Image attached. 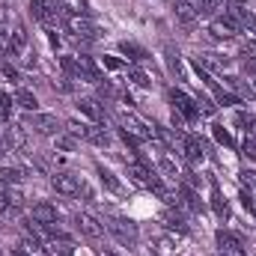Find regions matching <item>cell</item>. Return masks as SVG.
I'll list each match as a JSON object with an SVG mask.
<instances>
[{"label": "cell", "mask_w": 256, "mask_h": 256, "mask_svg": "<svg viewBox=\"0 0 256 256\" xmlns=\"http://www.w3.org/2000/svg\"><path fill=\"white\" fill-rule=\"evenodd\" d=\"M60 15H90V0H60Z\"/></svg>", "instance_id": "cell-18"}, {"label": "cell", "mask_w": 256, "mask_h": 256, "mask_svg": "<svg viewBox=\"0 0 256 256\" xmlns=\"http://www.w3.org/2000/svg\"><path fill=\"white\" fill-rule=\"evenodd\" d=\"M15 212V206H12V200H9V194L0 191V214H12Z\"/></svg>", "instance_id": "cell-36"}, {"label": "cell", "mask_w": 256, "mask_h": 256, "mask_svg": "<svg viewBox=\"0 0 256 256\" xmlns=\"http://www.w3.org/2000/svg\"><path fill=\"white\" fill-rule=\"evenodd\" d=\"M98 182H102V188H108L110 194H122V185H120V179L108 170V167H98Z\"/></svg>", "instance_id": "cell-22"}, {"label": "cell", "mask_w": 256, "mask_h": 256, "mask_svg": "<svg viewBox=\"0 0 256 256\" xmlns=\"http://www.w3.org/2000/svg\"><path fill=\"white\" fill-rule=\"evenodd\" d=\"M214 244L220 254H244V236L236 230H226V226H220L214 232Z\"/></svg>", "instance_id": "cell-5"}, {"label": "cell", "mask_w": 256, "mask_h": 256, "mask_svg": "<svg viewBox=\"0 0 256 256\" xmlns=\"http://www.w3.org/2000/svg\"><path fill=\"white\" fill-rule=\"evenodd\" d=\"M224 12L230 15V18H236V21H242L250 9H248V3L244 0H226V6H224Z\"/></svg>", "instance_id": "cell-23"}, {"label": "cell", "mask_w": 256, "mask_h": 256, "mask_svg": "<svg viewBox=\"0 0 256 256\" xmlns=\"http://www.w3.org/2000/svg\"><path fill=\"white\" fill-rule=\"evenodd\" d=\"M128 176L137 182V185H143V188H149L155 179H158V173H155V167H149L143 158H134V161H128Z\"/></svg>", "instance_id": "cell-9"}, {"label": "cell", "mask_w": 256, "mask_h": 256, "mask_svg": "<svg viewBox=\"0 0 256 256\" xmlns=\"http://www.w3.org/2000/svg\"><path fill=\"white\" fill-rule=\"evenodd\" d=\"M30 218H33V220H39V224H45V226H57L60 212H57V206H54V202H36V206L30 208Z\"/></svg>", "instance_id": "cell-10"}, {"label": "cell", "mask_w": 256, "mask_h": 256, "mask_svg": "<svg viewBox=\"0 0 256 256\" xmlns=\"http://www.w3.org/2000/svg\"><path fill=\"white\" fill-rule=\"evenodd\" d=\"M66 131H68L72 137L84 140V137H86V131H90V122H78V120H68V122H66Z\"/></svg>", "instance_id": "cell-31"}, {"label": "cell", "mask_w": 256, "mask_h": 256, "mask_svg": "<svg viewBox=\"0 0 256 256\" xmlns=\"http://www.w3.org/2000/svg\"><path fill=\"white\" fill-rule=\"evenodd\" d=\"M21 126L27 128V131H36V134H48V137H57V134H63L66 128H60V120L54 116V114H24V122Z\"/></svg>", "instance_id": "cell-3"}, {"label": "cell", "mask_w": 256, "mask_h": 256, "mask_svg": "<svg viewBox=\"0 0 256 256\" xmlns=\"http://www.w3.org/2000/svg\"><path fill=\"white\" fill-rule=\"evenodd\" d=\"M60 68L68 80H80V66H78V57L74 54H63L60 57Z\"/></svg>", "instance_id": "cell-20"}, {"label": "cell", "mask_w": 256, "mask_h": 256, "mask_svg": "<svg viewBox=\"0 0 256 256\" xmlns=\"http://www.w3.org/2000/svg\"><path fill=\"white\" fill-rule=\"evenodd\" d=\"M126 72H128V80H131L134 86H140V90H152V78H149L140 66H128Z\"/></svg>", "instance_id": "cell-21"}, {"label": "cell", "mask_w": 256, "mask_h": 256, "mask_svg": "<svg viewBox=\"0 0 256 256\" xmlns=\"http://www.w3.org/2000/svg\"><path fill=\"white\" fill-rule=\"evenodd\" d=\"M224 6H226V0H194V9H196V15L200 18H218L220 12H224Z\"/></svg>", "instance_id": "cell-16"}, {"label": "cell", "mask_w": 256, "mask_h": 256, "mask_svg": "<svg viewBox=\"0 0 256 256\" xmlns=\"http://www.w3.org/2000/svg\"><path fill=\"white\" fill-rule=\"evenodd\" d=\"M51 188L60 194V196H80L84 182H80L74 173H54V176H51Z\"/></svg>", "instance_id": "cell-8"}, {"label": "cell", "mask_w": 256, "mask_h": 256, "mask_svg": "<svg viewBox=\"0 0 256 256\" xmlns=\"http://www.w3.org/2000/svg\"><path fill=\"white\" fill-rule=\"evenodd\" d=\"M86 143H92V146H110V134L104 131L102 126H96V122H90V131H86V137H84Z\"/></svg>", "instance_id": "cell-19"}, {"label": "cell", "mask_w": 256, "mask_h": 256, "mask_svg": "<svg viewBox=\"0 0 256 256\" xmlns=\"http://www.w3.org/2000/svg\"><path fill=\"white\" fill-rule=\"evenodd\" d=\"M74 224H78L80 236H86V238H92V242H102V238H104V224H102L96 214L78 212V214H74Z\"/></svg>", "instance_id": "cell-7"}, {"label": "cell", "mask_w": 256, "mask_h": 256, "mask_svg": "<svg viewBox=\"0 0 256 256\" xmlns=\"http://www.w3.org/2000/svg\"><path fill=\"white\" fill-rule=\"evenodd\" d=\"M120 54L126 57V63H143V60H149V51L143 48V45H137V42H120Z\"/></svg>", "instance_id": "cell-15"}, {"label": "cell", "mask_w": 256, "mask_h": 256, "mask_svg": "<svg viewBox=\"0 0 256 256\" xmlns=\"http://www.w3.org/2000/svg\"><path fill=\"white\" fill-rule=\"evenodd\" d=\"M98 256H122V254H116V250H110V248H102V254Z\"/></svg>", "instance_id": "cell-39"}, {"label": "cell", "mask_w": 256, "mask_h": 256, "mask_svg": "<svg viewBox=\"0 0 256 256\" xmlns=\"http://www.w3.org/2000/svg\"><path fill=\"white\" fill-rule=\"evenodd\" d=\"M0 140H3V146H6L9 152H12V149H21V146H24V140H27V128L15 126V122H6L3 134H0Z\"/></svg>", "instance_id": "cell-11"}, {"label": "cell", "mask_w": 256, "mask_h": 256, "mask_svg": "<svg viewBox=\"0 0 256 256\" xmlns=\"http://www.w3.org/2000/svg\"><path fill=\"white\" fill-rule=\"evenodd\" d=\"M104 230L122 244V248H134L137 244V238H140V226L134 224V220H128V218H108V224H104Z\"/></svg>", "instance_id": "cell-1"}, {"label": "cell", "mask_w": 256, "mask_h": 256, "mask_svg": "<svg viewBox=\"0 0 256 256\" xmlns=\"http://www.w3.org/2000/svg\"><path fill=\"white\" fill-rule=\"evenodd\" d=\"M60 24L68 30L72 39H80V42H92L98 36V27L90 21V15H66Z\"/></svg>", "instance_id": "cell-4"}, {"label": "cell", "mask_w": 256, "mask_h": 256, "mask_svg": "<svg viewBox=\"0 0 256 256\" xmlns=\"http://www.w3.org/2000/svg\"><path fill=\"white\" fill-rule=\"evenodd\" d=\"M236 122L242 126L244 137H256V116H254V114H244V110H242V114L236 116Z\"/></svg>", "instance_id": "cell-26"}, {"label": "cell", "mask_w": 256, "mask_h": 256, "mask_svg": "<svg viewBox=\"0 0 256 256\" xmlns=\"http://www.w3.org/2000/svg\"><path fill=\"white\" fill-rule=\"evenodd\" d=\"M0 74H3L9 84H18V80H21V72H18V66L12 63V60H0Z\"/></svg>", "instance_id": "cell-27"}, {"label": "cell", "mask_w": 256, "mask_h": 256, "mask_svg": "<svg viewBox=\"0 0 256 256\" xmlns=\"http://www.w3.org/2000/svg\"><path fill=\"white\" fill-rule=\"evenodd\" d=\"M9 256H30V254H24L21 248H15V250H12V254H9Z\"/></svg>", "instance_id": "cell-40"}, {"label": "cell", "mask_w": 256, "mask_h": 256, "mask_svg": "<svg viewBox=\"0 0 256 256\" xmlns=\"http://www.w3.org/2000/svg\"><path fill=\"white\" fill-rule=\"evenodd\" d=\"M102 66H104V68H110V72L126 68V63H122V60H116V57H102Z\"/></svg>", "instance_id": "cell-37"}, {"label": "cell", "mask_w": 256, "mask_h": 256, "mask_svg": "<svg viewBox=\"0 0 256 256\" xmlns=\"http://www.w3.org/2000/svg\"><path fill=\"white\" fill-rule=\"evenodd\" d=\"M250 92H254V98H256V78H250Z\"/></svg>", "instance_id": "cell-41"}, {"label": "cell", "mask_w": 256, "mask_h": 256, "mask_svg": "<svg viewBox=\"0 0 256 256\" xmlns=\"http://www.w3.org/2000/svg\"><path fill=\"white\" fill-rule=\"evenodd\" d=\"M242 155H244L248 161H256V137H244V143H242Z\"/></svg>", "instance_id": "cell-34"}, {"label": "cell", "mask_w": 256, "mask_h": 256, "mask_svg": "<svg viewBox=\"0 0 256 256\" xmlns=\"http://www.w3.org/2000/svg\"><path fill=\"white\" fill-rule=\"evenodd\" d=\"M208 33H212L214 39H236L242 30H238V21H236V18H230L226 12H220L218 18L208 21Z\"/></svg>", "instance_id": "cell-6"}, {"label": "cell", "mask_w": 256, "mask_h": 256, "mask_svg": "<svg viewBox=\"0 0 256 256\" xmlns=\"http://www.w3.org/2000/svg\"><path fill=\"white\" fill-rule=\"evenodd\" d=\"M12 108H15V102H12V96L6 92V90H0V120H12Z\"/></svg>", "instance_id": "cell-29"}, {"label": "cell", "mask_w": 256, "mask_h": 256, "mask_svg": "<svg viewBox=\"0 0 256 256\" xmlns=\"http://www.w3.org/2000/svg\"><path fill=\"white\" fill-rule=\"evenodd\" d=\"M214 256H244V254H214Z\"/></svg>", "instance_id": "cell-42"}, {"label": "cell", "mask_w": 256, "mask_h": 256, "mask_svg": "<svg viewBox=\"0 0 256 256\" xmlns=\"http://www.w3.org/2000/svg\"><path fill=\"white\" fill-rule=\"evenodd\" d=\"M164 54H167V68H170V74H176V78H185V66H182V60H179V51L167 48Z\"/></svg>", "instance_id": "cell-24"}, {"label": "cell", "mask_w": 256, "mask_h": 256, "mask_svg": "<svg viewBox=\"0 0 256 256\" xmlns=\"http://www.w3.org/2000/svg\"><path fill=\"white\" fill-rule=\"evenodd\" d=\"M173 15H176V21L185 24V27H191V24L200 21V15H196V9H194L191 0H176V3H173Z\"/></svg>", "instance_id": "cell-13"}, {"label": "cell", "mask_w": 256, "mask_h": 256, "mask_svg": "<svg viewBox=\"0 0 256 256\" xmlns=\"http://www.w3.org/2000/svg\"><path fill=\"white\" fill-rule=\"evenodd\" d=\"M238 182H242V188L256 191V170H254V167H244V170L238 173Z\"/></svg>", "instance_id": "cell-32"}, {"label": "cell", "mask_w": 256, "mask_h": 256, "mask_svg": "<svg viewBox=\"0 0 256 256\" xmlns=\"http://www.w3.org/2000/svg\"><path fill=\"white\" fill-rule=\"evenodd\" d=\"M45 254H51V256H74V244H72V238H66V236H54V238L45 242Z\"/></svg>", "instance_id": "cell-14"}, {"label": "cell", "mask_w": 256, "mask_h": 256, "mask_svg": "<svg viewBox=\"0 0 256 256\" xmlns=\"http://www.w3.org/2000/svg\"><path fill=\"white\" fill-rule=\"evenodd\" d=\"M0 256H3V254H0Z\"/></svg>", "instance_id": "cell-43"}, {"label": "cell", "mask_w": 256, "mask_h": 256, "mask_svg": "<svg viewBox=\"0 0 256 256\" xmlns=\"http://www.w3.org/2000/svg\"><path fill=\"white\" fill-rule=\"evenodd\" d=\"M12 102H15V108H21L24 114H36V110H39V98H36V92H30L27 86H18V90L12 92Z\"/></svg>", "instance_id": "cell-12"}, {"label": "cell", "mask_w": 256, "mask_h": 256, "mask_svg": "<svg viewBox=\"0 0 256 256\" xmlns=\"http://www.w3.org/2000/svg\"><path fill=\"white\" fill-rule=\"evenodd\" d=\"M54 143H57V149H63V152H74V149H78V137H72L68 131L57 134V137H54Z\"/></svg>", "instance_id": "cell-30"}, {"label": "cell", "mask_w": 256, "mask_h": 256, "mask_svg": "<svg viewBox=\"0 0 256 256\" xmlns=\"http://www.w3.org/2000/svg\"><path fill=\"white\" fill-rule=\"evenodd\" d=\"M212 208H214V214H218V218H226V214H230L226 200H224V194H220V188H218V185L212 188Z\"/></svg>", "instance_id": "cell-25"}, {"label": "cell", "mask_w": 256, "mask_h": 256, "mask_svg": "<svg viewBox=\"0 0 256 256\" xmlns=\"http://www.w3.org/2000/svg\"><path fill=\"white\" fill-rule=\"evenodd\" d=\"M167 98L173 102V110H179L182 116H185V122L188 126H194L202 114H200V108H196V102H194V96H188L182 86H170L167 90Z\"/></svg>", "instance_id": "cell-2"}, {"label": "cell", "mask_w": 256, "mask_h": 256, "mask_svg": "<svg viewBox=\"0 0 256 256\" xmlns=\"http://www.w3.org/2000/svg\"><path fill=\"white\" fill-rule=\"evenodd\" d=\"M242 72L250 74V78H256V57H244V60H242Z\"/></svg>", "instance_id": "cell-38"}, {"label": "cell", "mask_w": 256, "mask_h": 256, "mask_svg": "<svg viewBox=\"0 0 256 256\" xmlns=\"http://www.w3.org/2000/svg\"><path fill=\"white\" fill-rule=\"evenodd\" d=\"M212 131H214V140H218V143H224L226 149H236V140L230 137V131H226L224 126H214Z\"/></svg>", "instance_id": "cell-33"}, {"label": "cell", "mask_w": 256, "mask_h": 256, "mask_svg": "<svg viewBox=\"0 0 256 256\" xmlns=\"http://www.w3.org/2000/svg\"><path fill=\"white\" fill-rule=\"evenodd\" d=\"M242 57H256V36H248L242 45Z\"/></svg>", "instance_id": "cell-35"}, {"label": "cell", "mask_w": 256, "mask_h": 256, "mask_svg": "<svg viewBox=\"0 0 256 256\" xmlns=\"http://www.w3.org/2000/svg\"><path fill=\"white\" fill-rule=\"evenodd\" d=\"M155 170H158L164 179H170V182H179V167H176V161H173V155H170V152H161V155H158V164H155Z\"/></svg>", "instance_id": "cell-17"}, {"label": "cell", "mask_w": 256, "mask_h": 256, "mask_svg": "<svg viewBox=\"0 0 256 256\" xmlns=\"http://www.w3.org/2000/svg\"><path fill=\"white\" fill-rule=\"evenodd\" d=\"M21 179H24V173L18 167H0V182L3 185H18Z\"/></svg>", "instance_id": "cell-28"}]
</instances>
